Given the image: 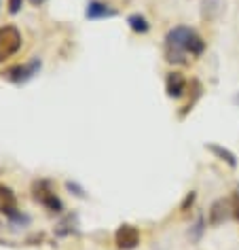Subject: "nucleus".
<instances>
[{
  "label": "nucleus",
  "instance_id": "f257e3e1",
  "mask_svg": "<svg viewBox=\"0 0 239 250\" xmlns=\"http://www.w3.org/2000/svg\"><path fill=\"white\" fill-rule=\"evenodd\" d=\"M205 51V41L188 26H176L165 34V60L169 64H188L184 55L199 58Z\"/></svg>",
  "mask_w": 239,
  "mask_h": 250
},
{
  "label": "nucleus",
  "instance_id": "f03ea898",
  "mask_svg": "<svg viewBox=\"0 0 239 250\" xmlns=\"http://www.w3.org/2000/svg\"><path fill=\"white\" fill-rule=\"evenodd\" d=\"M40 68H42V62L32 60V62H28V64H17V66L7 68V70L2 72V79L13 85H23V83H28L30 79H34L36 74L40 72Z\"/></svg>",
  "mask_w": 239,
  "mask_h": 250
},
{
  "label": "nucleus",
  "instance_id": "7ed1b4c3",
  "mask_svg": "<svg viewBox=\"0 0 239 250\" xmlns=\"http://www.w3.org/2000/svg\"><path fill=\"white\" fill-rule=\"evenodd\" d=\"M21 47V32L15 26L0 28V64L4 60L13 58Z\"/></svg>",
  "mask_w": 239,
  "mask_h": 250
},
{
  "label": "nucleus",
  "instance_id": "20e7f679",
  "mask_svg": "<svg viewBox=\"0 0 239 250\" xmlns=\"http://www.w3.org/2000/svg\"><path fill=\"white\" fill-rule=\"evenodd\" d=\"M0 212H2L11 223H30V218L17 210V199L13 195V191L2 185H0Z\"/></svg>",
  "mask_w": 239,
  "mask_h": 250
},
{
  "label": "nucleus",
  "instance_id": "39448f33",
  "mask_svg": "<svg viewBox=\"0 0 239 250\" xmlns=\"http://www.w3.org/2000/svg\"><path fill=\"white\" fill-rule=\"evenodd\" d=\"M115 244H117V248H121V250H134V248H138V244H140V231H138V227H134V225L125 223L117 229Z\"/></svg>",
  "mask_w": 239,
  "mask_h": 250
},
{
  "label": "nucleus",
  "instance_id": "423d86ee",
  "mask_svg": "<svg viewBox=\"0 0 239 250\" xmlns=\"http://www.w3.org/2000/svg\"><path fill=\"white\" fill-rule=\"evenodd\" d=\"M233 218V210H231V199H216L210 210H207V223L212 227H220L224 221Z\"/></svg>",
  "mask_w": 239,
  "mask_h": 250
},
{
  "label": "nucleus",
  "instance_id": "0eeeda50",
  "mask_svg": "<svg viewBox=\"0 0 239 250\" xmlns=\"http://www.w3.org/2000/svg\"><path fill=\"white\" fill-rule=\"evenodd\" d=\"M186 89H188V81H186V77H184L182 72L172 70V72H169L167 77H165V91H167L169 98L180 100V98L186 93Z\"/></svg>",
  "mask_w": 239,
  "mask_h": 250
},
{
  "label": "nucleus",
  "instance_id": "6e6552de",
  "mask_svg": "<svg viewBox=\"0 0 239 250\" xmlns=\"http://www.w3.org/2000/svg\"><path fill=\"white\" fill-rule=\"evenodd\" d=\"M117 9H112L110 4L102 2V0H89L85 9V17L87 20H106V17H115Z\"/></svg>",
  "mask_w": 239,
  "mask_h": 250
},
{
  "label": "nucleus",
  "instance_id": "1a4fd4ad",
  "mask_svg": "<svg viewBox=\"0 0 239 250\" xmlns=\"http://www.w3.org/2000/svg\"><path fill=\"white\" fill-rule=\"evenodd\" d=\"M205 148H207V151H210V153H212L216 159H220V161H222V164H226L229 167H233V170H235V167H237V155L233 153V151H229V148H226V146H222V145H216V142H207Z\"/></svg>",
  "mask_w": 239,
  "mask_h": 250
},
{
  "label": "nucleus",
  "instance_id": "9d476101",
  "mask_svg": "<svg viewBox=\"0 0 239 250\" xmlns=\"http://www.w3.org/2000/svg\"><path fill=\"white\" fill-rule=\"evenodd\" d=\"M34 199H36V202H40L42 206H47L51 212H61V210H64V206H61L60 197H55L53 191H39V189H36Z\"/></svg>",
  "mask_w": 239,
  "mask_h": 250
},
{
  "label": "nucleus",
  "instance_id": "9b49d317",
  "mask_svg": "<svg viewBox=\"0 0 239 250\" xmlns=\"http://www.w3.org/2000/svg\"><path fill=\"white\" fill-rule=\"evenodd\" d=\"M205 227H207L205 216L199 214L197 218H195V223L191 225V229H188V240H191L193 244H199L201 240H203V235H205Z\"/></svg>",
  "mask_w": 239,
  "mask_h": 250
},
{
  "label": "nucleus",
  "instance_id": "f8f14e48",
  "mask_svg": "<svg viewBox=\"0 0 239 250\" xmlns=\"http://www.w3.org/2000/svg\"><path fill=\"white\" fill-rule=\"evenodd\" d=\"M127 26L131 28V32H136V34H146L150 30V21L142 13H131L127 17Z\"/></svg>",
  "mask_w": 239,
  "mask_h": 250
},
{
  "label": "nucleus",
  "instance_id": "ddd939ff",
  "mask_svg": "<svg viewBox=\"0 0 239 250\" xmlns=\"http://www.w3.org/2000/svg\"><path fill=\"white\" fill-rule=\"evenodd\" d=\"M66 189L70 191L72 195H77V197H87V195H85V189H83V187H80L79 183H74V180H68V183H66Z\"/></svg>",
  "mask_w": 239,
  "mask_h": 250
},
{
  "label": "nucleus",
  "instance_id": "4468645a",
  "mask_svg": "<svg viewBox=\"0 0 239 250\" xmlns=\"http://www.w3.org/2000/svg\"><path fill=\"white\" fill-rule=\"evenodd\" d=\"M231 210H233V221L239 223V191H233L231 195Z\"/></svg>",
  "mask_w": 239,
  "mask_h": 250
},
{
  "label": "nucleus",
  "instance_id": "2eb2a0df",
  "mask_svg": "<svg viewBox=\"0 0 239 250\" xmlns=\"http://www.w3.org/2000/svg\"><path fill=\"white\" fill-rule=\"evenodd\" d=\"M195 199H197V193L191 191V193H186V197H184V202H182L180 206V212H188L193 208V204H195Z\"/></svg>",
  "mask_w": 239,
  "mask_h": 250
},
{
  "label": "nucleus",
  "instance_id": "dca6fc26",
  "mask_svg": "<svg viewBox=\"0 0 239 250\" xmlns=\"http://www.w3.org/2000/svg\"><path fill=\"white\" fill-rule=\"evenodd\" d=\"M23 7V0H9V13L11 15H17Z\"/></svg>",
  "mask_w": 239,
  "mask_h": 250
},
{
  "label": "nucleus",
  "instance_id": "f3484780",
  "mask_svg": "<svg viewBox=\"0 0 239 250\" xmlns=\"http://www.w3.org/2000/svg\"><path fill=\"white\" fill-rule=\"evenodd\" d=\"M30 2H32V4H34V7H40V4H42V2H45V0H30Z\"/></svg>",
  "mask_w": 239,
  "mask_h": 250
},
{
  "label": "nucleus",
  "instance_id": "a211bd4d",
  "mask_svg": "<svg viewBox=\"0 0 239 250\" xmlns=\"http://www.w3.org/2000/svg\"><path fill=\"white\" fill-rule=\"evenodd\" d=\"M235 104L239 106V93H237V96H235Z\"/></svg>",
  "mask_w": 239,
  "mask_h": 250
}]
</instances>
